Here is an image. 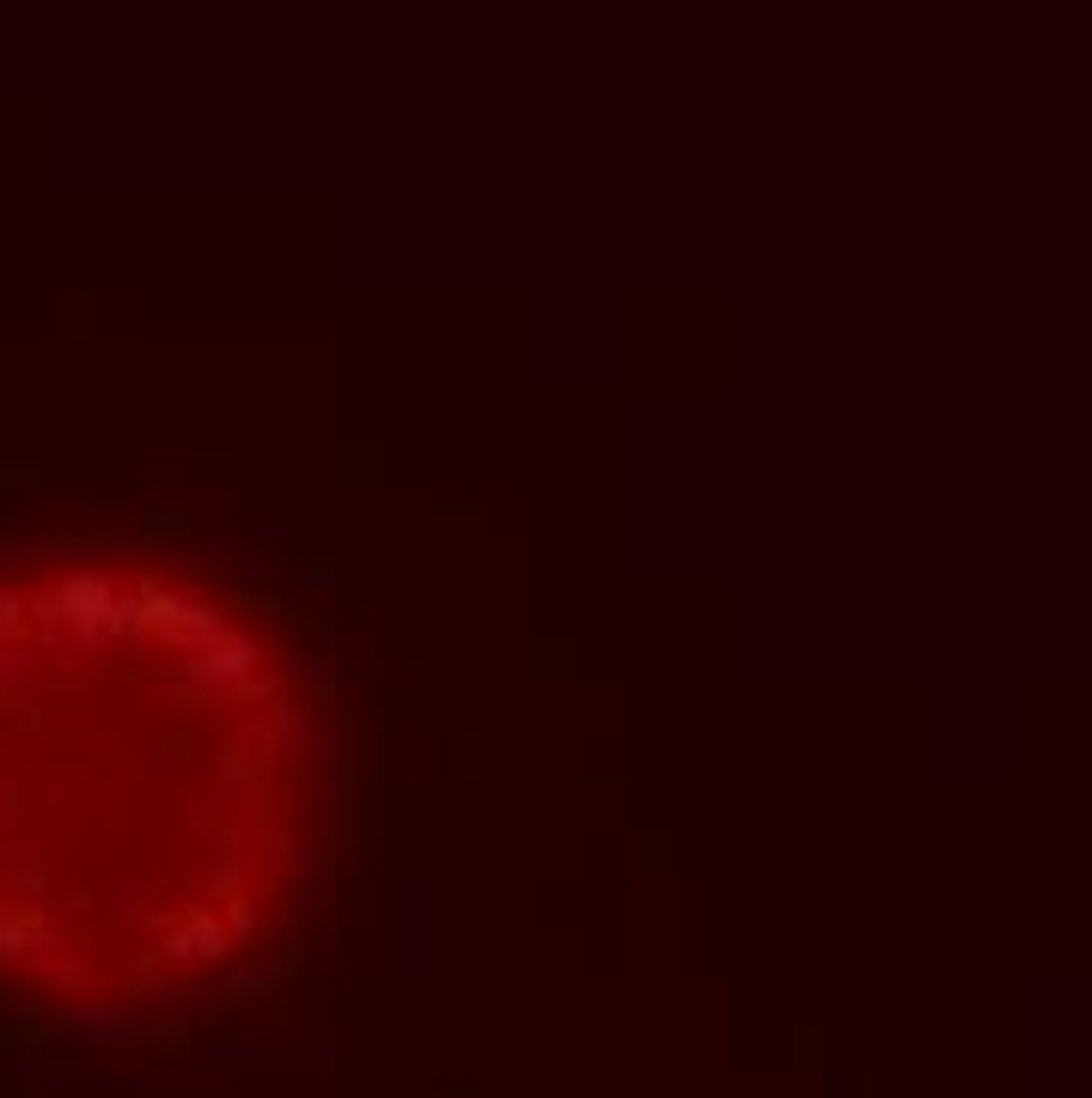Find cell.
Wrapping results in <instances>:
<instances>
[{
	"instance_id": "obj_1",
	"label": "cell",
	"mask_w": 1092,
	"mask_h": 1098,
	"mask_svg": "<svg viewBox=\"0 0 1092 1098\" xmlns=\"http://www.w3.org/2000/svg\"><path fill=\"white\" fill-rule=\"evenodd\" d=\"M306 848V708L232 610L141 568L0 574V977L177 995L281 922Z\"/></svg>"
}]
</instances>
